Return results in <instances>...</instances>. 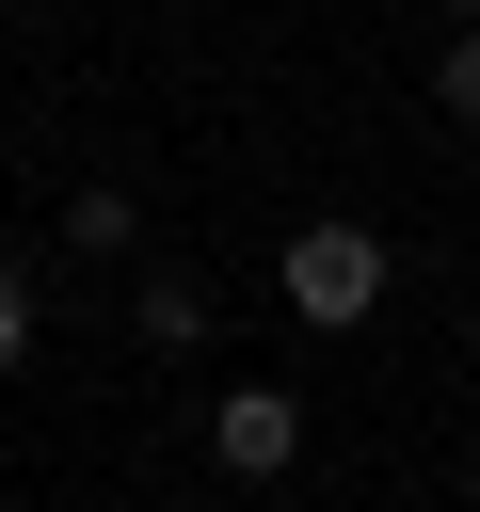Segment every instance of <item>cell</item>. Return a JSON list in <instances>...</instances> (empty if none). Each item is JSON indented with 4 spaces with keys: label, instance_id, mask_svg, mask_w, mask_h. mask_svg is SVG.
Segmentation results:
<instances>
[{
    "label": "cell",
    "instance_id": "8992f818",
    "mask_svg": "<svg viewBox=\"0 0 480 512\" xmlns=\"http://www.w3.org/2000/svg\"><path fill=\"white\" fill-rule=\"evenodd\" d=\"M32 352V272H0V368Z\"/></svg>",
    "mask_w": 480,
    "mask_h": 512
},
{
    "label": "cell",
    "instance_id": "ba28073f",
    "mask_svg": "<svg viewBox=\"0 0 480 512\" xmlns=\"http://www.w3.org/2000/svg\"><path fill=\"white\" fill-rule=\"evenodd\" d=\"M448 16H480V0H448Z\"/></svg>",
    "mask_w": 480,
    "mask_h": 512
},
{
    "label": "cell",
    "instance_id": "6da1fadb",
    "mask_svg": "<svg viewBox=\"0 0 480 512\" xmlns=\"http://www.w3.org/2000/svg\"><path fill=\"white\" fill-rule=\"evenodd\" d=\"M272 288H288V320H320V336H352V320L384 304V240H368V224H304V240L272 256Z\"/></svg>",
    "mask_w": 480,
    "mask_h": 512
},
{
    "label": "cell",
    "instance_id": "7a4b0ae2",
    "mask_svg": "<svg viewBox=\"0 0 480 512\" xmlns=\"http://www.w3.org/2000/svg\"><path fill=\"white\" fill-rule=\"evenodd\" d=\"M208 464H224V480H288V464H304V400H288V384H224V400H208Z\"/></svg>",
    "mask_w": 480,
    "mask_h": 512
},
{
    "label": "cell",
    "instance_id": "277c9868",
    "mask_svg": "<svg viewBox=\"0 0 480 512\" xmlns=\"http://www.w3.org/2000/svg\"><path fill=\"white\" fill-rule=\"evenodd\" d=\"M128 224H144V208H128L112 176H80V192H64V240H80V256H128Z\"/></svg>",
    "mask_w": 480,
    "mask_h": 512
},
{
    "label": "cell",
    "instance_id": "3957f363",
    "mask_svg": "<svg viewBox=\"0 0 480 512\" xmlns=\"http://www.w3.org/2000/svg\"><path fill=\"white\" fill-rule=\"evenodd\" d=\"M128 320H144V352H192V336H208V288H192V272H144Z\"/></svg>",
    "mask_w": 480,
    "mask_h": 512
},
{
    "label": "cell",
    "instance_id": "52a82bcc",
    "mask_svg": "<svg viewBox=\"0 0 480 512\" xmlns=\"http://www.w3.org/2000/svg\"><path fill=\"white\" fill-rule=\"evenodd\" d=\"M464 512H480V480H464Z\"/></svg>",
    "mask_w": 480,
    "mask_h": 512
},
{
    "label": "cell",
    "instance_id": "5b68a950",
    "mask_svg": "<svg viewBox=\"0 0 480 512\" xmlns=\"http://www.w3.org/2000/svg\"><path fill=\"white\" fill-rule=\"evenodd\" d=\"M432 112L480 128V16H448V48H432Z\"/></svg>",
    "mask_w": 480,
    "mask_h": 512
}]
</instances>
